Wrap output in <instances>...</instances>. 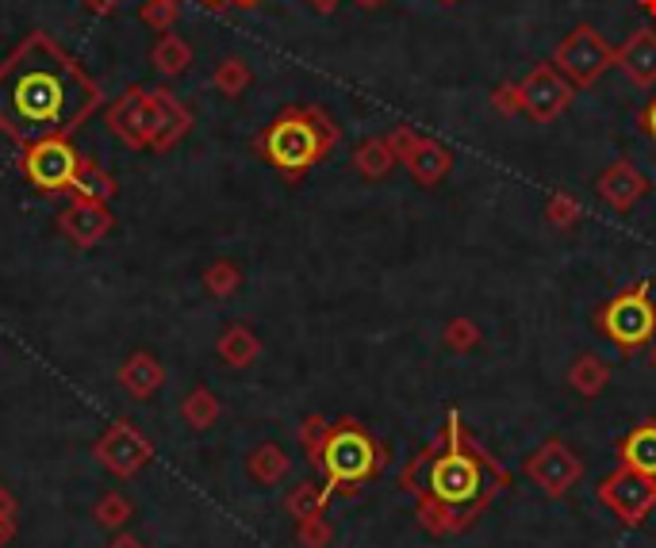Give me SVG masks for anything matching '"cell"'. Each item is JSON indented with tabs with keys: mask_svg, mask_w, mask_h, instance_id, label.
I'll return each instance as SVG.
<instances>
[{
	"mask_svg": "<svg viewBox=\"0 0 656 548\" xmlns=\"http://www.w3.org/2000/svg\"><path fill=\"white\" fill-rule=\"evenodd\" d=\"M239 4H254V0H239Z\"/></svg>",
	"mask_w": 656,
	"mask_h": 548,
	"instance_id": "obj_22",
	"label": "cell"
},
{
	"mask_svg": "<svg viewBox=\"0 0 656 548\" xmlns=\"http://www.w3.org/2000/svg\"><path fill=\"white\" fill-rule=\"evenodd\" d=\"M572 384H576L580 391H599L606 384V368L599 365L595 357H580L576 361V368H572Z\"/></svg>",
	"mask_w": 656,
	"mask_h": 548,
	"instance_id": "obj_15",
	"label": "cell"
},
{
	"mask_svg": "<svg viewBox=\"0 0 656 548\" xmlns=\"http://www.w3.org/2000/svg\"><path fill=\"white\" fill-rule=\"evenodd\" d=\"M642 131L656 142V96H653L649 104H645V111H642Z\"/></svg>",
	"mask_w": 656,
	"mask_h": 548,
	"instance_id": "obj_18",
	"label": "cell"
},
{
	"mask_svg": "<svg viewBox=\"0 0 656 548\" xmlns=\"http://www.w3.org/2000/svg\"><path fill=\"white\" fill-rule=\"evenodd\" d=\"M449 345L453 350H468V345H476V326H468V322H453Z\"/></svg>",
	"mask_w": 656,
	"mask_h": 548,
	"instance_id": "obj_17",
	"label": "cell"
},
{
	"mask_svg": "<svg viewBox=\"0 0 656 548\" xmlns=\"http://www.w3.org/2000/svg\"><path fill=\"white\" fill-rule=\"evenodd\" d=\"M335 142H338V127L330 123L322 111L292 108L285 116L273 119V127L262 139V150L281 173L299 176V173H307L315 161L327 158L330 150H335Z\"/></svg>",
	"mask_w": 656,
	"mask_h": 548,
	"instance_id": "obj_2",
	"label": "cell"
},
{
	"mask_svg": "<svg viewBox=\"0 0 656 548\" xmlns=\"http://www.w3.org/2000/svg\"><path fill=\"white\" fill-rule=\"evenodd\" d=\"M614 66L622 69L637 88H656V31L642 28L618 46Z\"/></svg>",
	"mask_w": 656,
	"mask_h": 548,
	"instance_id": "obj_10",
	"label": "cell"
},
{
	"mask_svg": "<svg viewBox=\"0 0 656 548\" xmlns=\"http://www.w3.org/2000/svg\"><path fill=\"white\" fill-rule=\"evenodd\" d=\"M546 215H549V223H553V227H572V223H580L583 207H580L576 196H569V192H557V196L546 204Z\"/></svg>",
	"mask_w": 656,
	"mask_h": 548,
	"instance_id": "obj_14",
	"label": "cell"
},
{
	"mask_svg": "<svg viewBox=\"0 0 656 548\" xmlns=\"http://www.w3.org/2000/svg\"><path fill=\"white\" fill-rule=\"evenodd\" d=\"M353 165H358L364 176L380 181V176H388L395 165H400V158H395V150L388 139H364L358 147V154H353Z\"/></svg>",
	"mask_w": 656,
	"mask_h": 548,
	"instance_id": "obj_12",
	"label": "cell"
},
{
	"mask_svg": "<svg viewBox=\"0 0 656 548\" xmlns=\"http://www.w3.org/2000/svg\"><path fill=\"white\" fill-rule=\"evenodd\" d=\"M423 487L431 491V498L445 506V511L461 514L468 506H476L488 491V469L476 453H468L457 438V418H449V449L426 461Z\"/></svg>",
	"mask_w": 656,
	"mask_h": 548,
	"instance_id": "obj_3",
	"label": "cell"
},
{
	"mask_svg": "<svg viewBox=\"0 0 656 548\" xmlns=\"http://www.w3.org/2000/svg\"><path fill=\"white\" fill-rule=\"evenodd\" d=\"M358 4H361V8H369V12H372V8H380V4H388V0H358Z\"/></svg>",
	"mask_w": 656,
	"mask_h": 548,
	"instance_id": "obj_20",
	"label": "cell"
},
{
	"mask_svg": "<svg viewBox=\"0 0 656 548\" xmlns=\"http://www.w3.org/2000/svg\"><path fill=\"white\" fill-rule=\"evenodd\" d=\"M322 461H327L330 480L353 483V480H364V475L372 472L377 453H372V441L364 438L358 426H342V430H338L335 438L327 441V453H322Z\"/></svg>",
	"mask_w": 656,
	"mask_h": 548,
	"instance_id": "obj_8",
	"label": "cell"
},
{
	"mask_svg": "<svg viewBox=\"0 0 656 548\" xmlns=\"http://www.w3.org/2000/svg\"><path fill=\"white\" fill-rule=\"evenodd\" d=\"M614 54H618V46L606 43L595 28L580 23L576 31H569V35L557 43L553 66L561 69V74L569 77L576 88H591L599 77L606 74V69H614Z\"/></svg>",
	"mask_w": 656,
	"mask_h": 548,
	"instance_id": "obj_4",
	"label": "cell"
},
{
	"mask_svg": "<svg viewBox=\"0 0 656 548\" xmlns=\"http://www.w3.org/2000/svg\"><path fill=\"white\" fill-rule=\"evenodd\" d=\"M491 108L504 111V116H522V93H518V80H504V85L491 88Z\"/></svg>",
	"mask_w": 656,
	"mask_h": 548,
	"instance_id": "obj_16",
	"label": "cell"
},
{
	"mask_svg": "<svg viewBox=\"0 0 656 548\" xmlns=\"http://www.w3.org/2000/svg\"><path fill=\"white\" fill-rule=\"evenodd\" d=\"M315 8H319V12H335L338 4H342V0H311Z\"/></svg>",
	"mask_w": 656,
	"mask_h": 548,
	"instance_id": "obj_19",
	"label": "cell"
},
{
	"mask_svg": "<svg viewBox=\"0 0 656 548\" xmlns=\"http://www.w3.org/2000/svg\"><path fill=\"white\" fill-rule=\"evenodd\" d=\"M622 456H626V464L634 472H645V475H656V426H637L634 433L626 438V445H622Z\"/></svg>",
	"mask_w": 656,
	"mask_h": 548,
	"instance_id": "obj_13",
	"label": "cell"
},
{
	"mask_svg": "<svg viewBox=\"0 0 656 548\" xmlns=\"http://www.w3.org/2000/svg\"><path fill=\"white\" fill-rule=\"evenodd\" d=\"M388 142H392L395 158L403 161V169H408L423 189H434V184H442L445 176H449L453 154L445 142L431 139V135H419L415 127H408V123L395 127V131L388 135Z\"/></svg>",
	"mask_w": 656,
	"mask_h": 548,
	"instance_id": "obj_7",
	"label": "cell"
},
{
	"mask_svg": "<svg viewBox=\"0 0 656 548\" xmlns=\"http://www.w3.org/2000/svg\"><path fill=\"white\" fill-rule=\"evenodd\" d=\"M518 93H522V116H530L533 123H553L557 116L572 108L576 85L553 62H538L530 74L518 80Z\"/></svg>",
	"mask_w": 656,
	"mask_h": 548,
	"instance_id": "obj_6",
	"label": "cell"
},
{
	"mask_svg": "<svg viewBox=\"0 0 656 548\" xmlns=\"http://www.w3.org/2000/svg\"><path fill=\"white\" fill-rule=\"evenodd\" d=\"M28 173L39 189H59V184H66L73 176V150L62 139L39 142V147H31Z\"/></svg>",
	"mask_w": 656,
	"mask_h": 548,
	"instance_id": "obj_11",
	"label": "cell"
},
{
	"mask_svg": "<svg viewBox=\"0 0 656 548\" xmlns=\"http://www.w3.org/2000/svg\"><path fill=\"white\" fill-rule=\"evenodd\" d=\"M653 365H656V353H653Z\"/></svg>",
	"mask_w": 656,
	"mask_h": 548,
	"instance_id": "obj_23",
	"label": "cell"
},
{
	"mask_svg": "<svg viewBox=\"0 0 656 548\" xmlns=\"http://www.w3.org/2000/svg\"><path fill=\"white\" fill-rule=\"evenodd\" d=\"M93 104V80L43 35L28 39L0 69V127L28 147L62 139Z\"/></svg>",
	"mask_w": 656,
	"mask_h": 548,
	"instance_id": "obj_1",
	"label": "cell"
},
{
	"mask_svg": "<svg viewBox=\"0 0 656 548\" xmlns=\"http://www.w3.org/2000/svg\"><path fill=\"white\" fill-rule=\"evenodd\" d=\"M637 4H642V8H645V12H649V15H656V0H637Z\"/></svg>",
	"mask_w": 656,
	"mask_h": 548,
	"instance_id": "obj_21",
	"label": "cell"
},
{
	"mask_svg": "<svg viewBox=\"0 0 656 548\" xmlns=\"http://www.w3.org/2000/svg\"><path fill=\"white\" fill-rule=\"evenodd\" d=\"M599 326L611 342H618L622 350H642L645 342L656 334V303L649 296V284H637L629 292H622L618 300H611L599 311Z\"/></svg>",
	"mask_w": 656,
	"mask_h": 548,
	"instance_id": "obj_5",
	"label": "cell"
},
{
	"mask_svg": "<svg viewBox=\"0 0 656 548\" xmlns=\"http://www.w3.org/2000/svg\"><path fill=\"white\" fill-rule=\"evenodd\" d=\"M595 189H599V196H603L611 207H618V212H629L637 200L649 196V176H645L629 158H618V161H611L603 173H599Z\"/></svg>",
	"mask_w": 656,
	"mask_h": 548,
	"instance_id": "obj_9",
	"label": "cell"
}]
</instances>
